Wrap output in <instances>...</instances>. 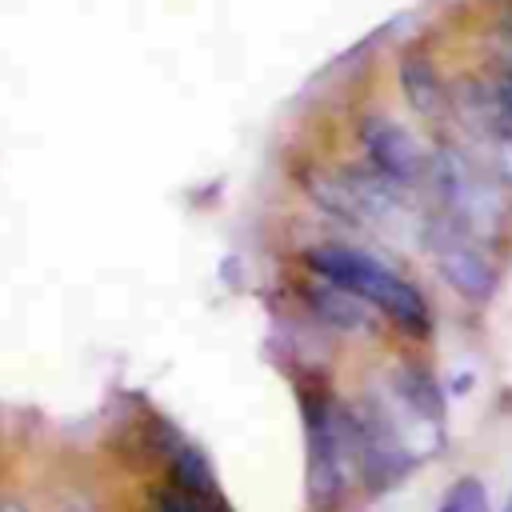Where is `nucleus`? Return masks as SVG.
<instances>
[{
  "instance_id": "nucleus-1",
  "label": "nucleus",
  "mask_w": 512,
  "mask_h": 512,
  "mask_svg": "<svg viewBox=\"0 0 512 512\" xmlns=\"http://www.w3.org/2000/svg\"><path fill=\"white\" fill-rule=\"evenodd\" d=\"M304 264L320 280H332V284L356 292L360 300H368L376 312H384L404 332L424 336L432 328V308L420 296V288L412 280H404L400 272H392L388 264H380L376 256L348 248V244H316L304 252Z\"/></svg>"
},
{
  "instance_id": "nucleus-2",
  "label": "nucleus",
  "mask_w": 512,
  "mask_h": 512,
  "mask_svg": "<svg viewBox=\"0 0 512 512\" xmlns=\"http://www.w3.org/2000/svg\"><path fill=\"white\" fill-rule=\"evenodd\" d=\"M304 408V440H308V500L316 512H332L344 504L352 476L360 472L356 452V420L352 408L336 404L328 392H300Z\"/></svg>"
},
{
  "instance_id": "nucleus-3",
  "label": "nucleus",
  "mask_w": 512,
  "mask_h": 512,
  "mask_svg": "<svg viewBox=\"0 0 512 512\" xmlns=\"http://www.w3.org/2000/svg\"><path fill=\"white\" fill-rule=\"evenodd\" d=\"M428 180L432 192L444 208V216L464 228L476 240H492L504 228V192L496 172H484L464 148L456 144H440L428 160Z\"/></svg>"
},
{
  "instance_id": "nucleus-4",
  "label": "nucleus",
  "mask_w": 512,
  "mask_h": 512,
  "mask_svg": "<svg viewBox=\"0 0 512 512\" xmlns=\"http://www.w3.org/2000/svg\"><path fill=\"white\" fill-rule=\"evenodd\" d=\"M424 248L432 252L444 284L464 300H488L496 292V264L484 252V240L456 228L448 216L424 224Z\"/></svg>"
},
{
  "instance_id": "nucleus-5",
  "label": "nucleus",
  "mask_w": 512,
  "mask_h": 512,
  "mask_svg": "<svg viewBox=\"0 0 512 512\" xmlns=\"http://www.w3.org/2000/svg\"><path fill=\"white\" fill-rule=\"evenodd\" d=\"M360 148H364L368 164L400 188H412L416 180L428 176L432 156L420 148V140L404 124H396L388 116H364L360 120Z\"/></svg>"
},
{
  "instance_id": "nucleus-6",
  "label": "nucleus",
  "mask_w": 512,
  "mask_h": 512,
  "mask_svg": "<svg viewBox=\"0 0 512 512\" xmlns=\"http://www.w3.org/2000/svg\"><path fill=\"white\" fill-rule=\"evenodd\" d=\"M304 300H308V308H312L324 324H332V328H340V332H364V328H372V320H368V308H372V304L360 300L356 292L332 284V280L308 284V288H304Z\"/></svg>"
},
{
  "instance_id": "nucleus-7",
  "label": "nucleus",
  "mask_w": 512,
  "mask_h": 512,
  "mask_svg": "<svg viewBox=\"0 0 512 512\" xmlns=\"http://www.w3.org/2000/svg\"><path fill=\"white\" fill-rule=\"evenodd\" d=\"M400 84H404L408 104L420 116H440L448 108V100H452L448 88H444V80H440V72H436V64L424 60V56H408L400 64Z\"/></svg>"
},
{
  "instance_id": "nucleus-8",
  "label": "nucleus",
  "mask_w": 512,
  "mask_h": 512,
  "mask_svg": "<svg viewBox=\"0 0 512 512\" xmlns=\"http://www.w3.org/2000/svg\"><path fill=\"white\" fill-rule=\"evenodd\" d=\"M392 400L404 404L408 412H416L420 420H432V424H440V416H444V396H440L436 380L424 368H416V364L396 368V376H392Z\"/></svg>"
},
{
  "instance_id": "nucleus-9",
  "label": "nucleus",
  "mask_w": 512,
  "mask_h": 512,
  "mask_svg": "<svg viewBox=\"0 0 512 512\" xmlns=\"http://www.w3.org/2000/svg\"><path fill=\"white\" fill-rule=\"evenodd\" d=\"M436 512H492V500H488V488L476 476H460V480L448 484Z\"/></svg>"
},
{
  "instance_id": "nucleus-10",
  "label": "nucleus",
  "mask_w": 512,
  "mask_h": 512,
  "mask_svg": "<svg viewBox=\"0 0 512 512\" xmlns=\"http://www.w3.org/2000/svg\"><path fill=\"white\" fill-rule=\"evenodd\" d=\"M488 160H492L496 180L512 188V128H508V124H500V128L488 136Z\"/></svg>"
},
{
  "instance_id": "nucleus-11",
  "label": "nucleus",
  "mask_w": 512,
  "mask_h": 512,
  "mask_svg": "<svg viewBox=\"0 0 512 512\" xmlns=\"http://www.w3.org/2000/svg\"><path fill=\"white\" fill-rule=\"evenodd\" d=\"M492 96H496V108H500L504 124L512 128V68L496 76V84H492Z\"/></svg>"
},
{
  "instance_id": "nucleus-12",
  "label": "nucleus",
  "mask_w": 512,
  "mask_h": 512,
  "mask_svg": "<svg viewBox=\"0 0 512 512\" xmlns=\"http://www.w3.org/2000/svg\"><path fill=\"white\" fill-rule=\"evenodd\" d=\"M0 512H28V508H24V504H16V500H4V504H0Z\"/></svg>"
}]
</instances>
